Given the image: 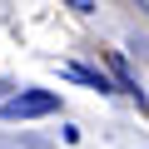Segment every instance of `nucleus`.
<instances>
[{"label":"nucleus","mask_w":149,"mask_h":149,"mask_svg":"<svg viewBox=\"0 0 149 149\" xmlns=\"http://www.w3.org/2000/svg\"><path fill=\"white\" fill-rule=\"evenodd\" d=\"M55 109H60L55 90H20L0 104V119H40V114H55Z\"/></svg>","instance_id":"f257e3e1"},{"label":"nucleus","mask_w":149,"mask_h":149,"mask_svg":"<svg viewBox=\"0 0 149 149\" xmlns=\"http://www.w3.org/2000/svg\"><path fill=\"white\" fill-rule=\"evenodd\" d=\"M65 74H70V80H85V85H95V90H109V85H104V74H95V70H85V65H65Z\"/></svg>","instance_id":"f03ea898"},{"label":"nucleus","mask_w":149,"mask_h":149,"mask_svg":"<svg viewBox=\"0 0 149 149\" xmlns=\"http://www.w3.org/2000/svg\"><path fill=\"white\" fill-rule=\"evenodd\" d=\"M65 5H70V10H80V15H90V10H95V0H65Z\"/></svg>","instance_id":"7ed1b4c3"}]
</instances>
